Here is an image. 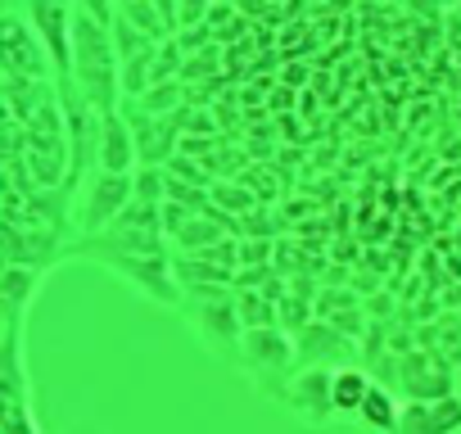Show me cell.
I'll use <instances>...</instances> for the list:
<instances>
[{"label": "cell", "mask_w": 461, "mask_h": 434, "mask_svg": "<svg viewBox=\"0 0 461 434\" xmlns=\"http://www.w3.org/2000/svg\"><path fill=\"white\" fill-rule=\"evenodd\" d=\"M64 82V77H59ZM68 82L82 91V100L104 118L122 109V59L113 46V32L95 23L82 5L73 19V59H68Z\"/></svg>", "instance_id": "obj_1"}, {"label": "cell", "mask_w": 461, "mask_h": 434, "mask_svg": "<svg viewBox=\"0 0 461 434\" xmlns=\"http://www.w3.org/2000/svg\"><path fill=\"white\" fill-rule=\"evenodd\" d=\"M136 199V172H109V167H95L82 185H77V199H73V236L77 240H91L100 231H109L118 217L127 212V203Z\"/></svg>", "instance_id": "obj_2"}, {"label": "cell", "mask_w": 461, "mask_h": 434, "mask_svg": "<svg viewBox=\"0 0 461 434\" xmlns=\"http://www.w3.org/2000/svg\"><path fill=\"white\" fill-rule=\"evenodd\" d=\"M0 64H5V77L19 82H59L55 55L46 50L23 10H5V19H0Z\"/></svg>", "instance_id": "obj_3"}, {"label": "cell", "mask_w": 461, "mask_h": 434, "mask_svg": "<svg viewBox=\"0 0 461 434\" xmlns=\"http://www.w3.org/2000/svg\"><path fill=\"white\" fill-rule=\"evenodd\" d=\"M100 167L109 172H140V149H136V136H131V122L127 113H104L100 118Z\"/></svg>", "instance_id": "obj_4"}, {"label": "cell", "mask_w": 461, "mask_h": 434, "mask_svg": "<svg viewBox=\"0 0 461 434\" xmlns=\"http://www.w3.org/2000/svg\"><path fill=\"white\" fill-rule=\"evenodd\" d=\"M366 402H371V384H366V375H362L357 366L335 371V416H344V420H362Z\"/></svg>", "instance_id": "obj_5"}, {"label": "cell", "mask_w": 461, "mask_h": 434, "mask_svg": "<svg viewBox=\"0 0 461 434\" xmlns=\"http://www.w3.org/2000/svg\"><path fill=\"white\" fill-rule=\"evenodd\" d=\"M41 281H46V272H37V267H5V317H23L28 299L37 294Z\"/></svg>", "instance_id": "obj_6"}]
</instances>
